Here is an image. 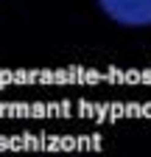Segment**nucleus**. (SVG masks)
Returning <instances> with one entry per match:
<instances>
[{"label": "nucleus", "mask_w": 151, "mask_h": 157, "mask_svg": "<svg viewBox=\"0 0 151 157\" xmlns=\"http://www.w3.org/2000/svg\"><path fill=\"white\" fill-rule=\"evenodd\" d=\"M98 6L118 25L126 28L151 25V0H98Z\"/></svg>", "instance_id": "f257e3e1"}]
</instances>
